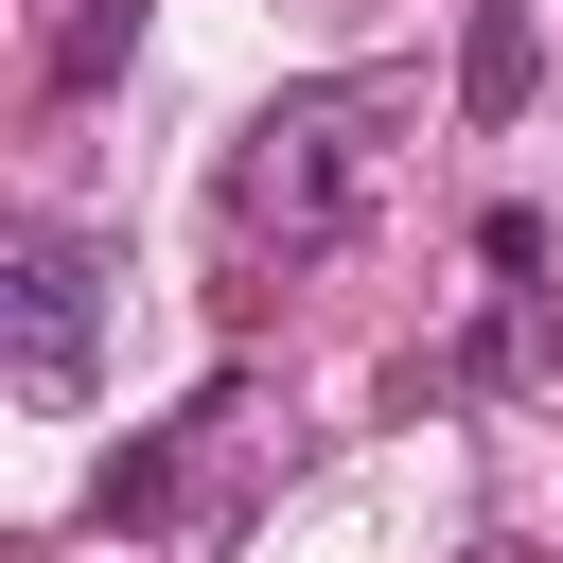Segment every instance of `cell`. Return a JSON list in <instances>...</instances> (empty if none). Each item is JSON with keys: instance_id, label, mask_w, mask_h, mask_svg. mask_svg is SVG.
Wrapping results in <instances>:
<instances>
[{"instance_id": "obj_1", "label": "cell", "mask_w": 563, "mask_h": 563, "mask_svg": "<svg viewBox=\"0 0 563 563\" xmlns=\"http://www.w3.org/2000/svg\"><path fill=\"white\" fill-rule=\"evenodd\" d=\"M352 123H369V88H282V106L246 123V158H229V229H246V246H264V229H282V246H334L352 194H369V141H352Z\"/></svg>"}, {"instance_id": "obj_4", "label": "cell", "mask_w": 563, "mask_h": 563, "mask_svg": "<svg viewBox=\"0 0 563 563\" xmlns=\"http://www.w3.org/2000/svg\"><path fill=\"white\" fill-rule=\"evenodd\" d=\"M457 106H475V123L528 106V0H475V35H457Z\"/></svg>"}, {"instance_id": "obj_5", "label": "cell", "mask_w": 563, "mask_h": 563, "mask_svg": "<svg viewBox=\"0 0 563 563\" xmlns=\"http://www.w3.org/2000/svg\"><path fill=\"white\" fill-rule=\"evenodd\" d=\"M123 53H141V0H88V18L53 35V88H123Z\"/></svg>"}, {"instance_id": "obj_3", "label": "cell", "mask_w": 563, "mask_h": 563, "mask_svg": "<svg viewBox=\"0 0 563 563\" xmlns=\"http://www.w3.org/2000/svg\"><path fill=\"white\" fill-rule=\"evenodd\" d=\"M545 352H563V299H545V282H510V299H493V317H475V334H457L422 387H440V405H493V387H528Z\"/></svg>"}, {"instance_id": "obj_2", "label": "cell", "mask_w": 563, "mask_h": 563, "mask_svg": "<svg viewBox=\"0 0 563 563\" xmlns=\"http://www.w3.org/2000/svg\"><path fill=\"white\" fill-rule=\"evenodd\" d=\"M0 352H18V405H88V369H106V264H88L70 229H18V264H0Z\"/></svg>"}]
</instances>
